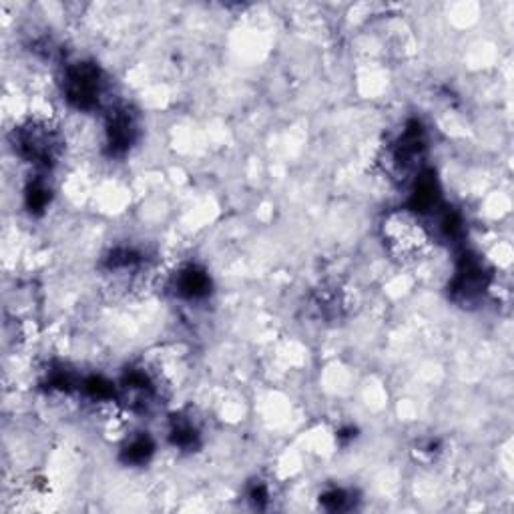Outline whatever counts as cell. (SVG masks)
<instances>
[{
  "label": "cell",
  "mask_w": 514,
  "mask_h": 514,
  "mask_svg": "<svg viewBox=\"0 0 514 514\" xmlns=\"http://www.w3.org/2000/svg\"><path fill=\"white\" fill-rule=\"evenodd\" d=\"M380 235L386 251L402 264L422 260L432 245V233L428 225L412 207L392 209L386 213L380 225Z\"/></svg>",
  "instance_id": "6da1fadb"
},
{
  "label": "cell",
  "mask_w": 514,
  "mask_h": 514,
  "mask_svg": "<svg viewBox=\"0 0 514 514\" xmlns=\"http://www.w3.org/2000/svg\"><path fill=\"white\" fill-rule=\"evenodd\" d=\"M103 93V81L95 67L91 65H77L67 75V95L69 99L83 109L97 105Z\"/></svg>",
  "instance_id": "7a4b0ae2"
},
{
  "label": "cell",
  "mask_w": 514,
  "mask_h": 514,
  "mask_svg": "<svg viewBox=\"0 0 514 514\" xmlns=\"http://www.w3.org/2000/svg\"><path fill=\"white\" fill-rule=\"evenodd\" d=\"M17 147L21 149V153L27 159H31L35 163H49L57 155L59 139L45 125H29V127L21 129Z\"/></svg>",
  "instance_id": "3957f363"
},
{
  "label": "cell",
  "mask_w": 514,
  "mask_h": 514,
  "mask_svg": "<svg viewBox=\"0 0 514 514\" xmlns=\"http://www.w3.org/2000/svg\"><path fill=\"white\" fill-rule=\"evenodd\" d=\"M207 286H209V280L203 272L195 270V268H189L181 274L179 278V292L185 294L187 298H199L207 292Z\"/></svg>",
  "instance_id": "277c9868"
}]
</instances>
